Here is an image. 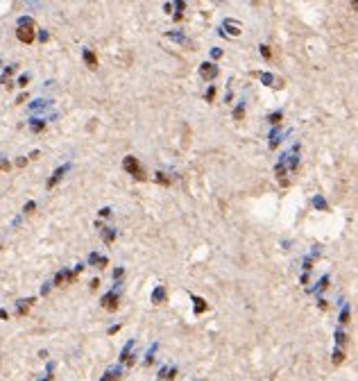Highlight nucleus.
<instances>
[{
    "label": "nucleus",
    "mask_w": 358,
    "mask_h": 381,
    "mask_svg": "<svg viewBox=\"0 0 358 381\" xmlns=\"http://www.w3.org/2000/svg\"><path fill=\"white\" fill-rule=\"evenodd\" d=\"M213 95H215V89L211 86V89H209V93H206V100H213Z\"/></svg>",
    "instance_id": "c85d7f7f"
},
{
    "label": "nucleus",
    "mask_w": 358,
    "mask_h": 381,
    "mask_svg": "<svg viewBox=\"0 0 358 381\" xmlns=\"http://www.w3.org/2000/svg\"><path fill=\"white\" fill-rule=\"evenodd\" d=\"M66 170H68V166H61V168H57V170L52 172V177L48 179V188H55V184L63 177V172H66Z\"/></svg>",
    "instance_id": "423d86ee"
},
{
    "label": "nucleus",
    "mask_w": 358,
    "mask_h": 381,
    "mask_svg": "<svg viewBox=\"0 0 358 381\" xmlns=\"http://www.w3.org/2000/svg\"><path fill=\"white\" fill-rule=\"evenodd\" d=\"M123 168L129 172V175H134L138 182H143L145 179V170H143V166L138 164V159L136 157H125V161H123Z\"/></svg>",
    "instance_id": "f03ea898"
},
{
    "label": "nucleus",
    "mask_w": 358,
    "mask_h": 381,
    "mask_svg": "<svg viewBox=\"0 0 358 381\" xmlns=\"http://www.w3.org/2000/svg\"><path fill=\"white\" fill-rule=\"evenodd\" d=\"M157 179H159L161 184H168V177H166L163 172H157Z\"/></svg>",
    "instance_id": "393cba45"
},
{
    "label": "nucleus",
    "mask_w": 358,
    "mask_h": 381,
    "mask_svg": "<svg viewBox=\"0 0 358 381\" xmlns=\"http://www.w3.org/2000/svg\"><path fill=\"white\" fill-rule=\"evenodd\" d=\"M326 284H329V277H324V279L320 281V286H317V291H324V288H326Z\"/></svg>",
    "instance_id": "a878e982"
},
{
    "label": "nucleus",
    "mask_w": 358,
    "mask_h": 381,
    "mask_svg": "<svg viewBox=\"0 0 358 381\" xmlns=\"http://www.w3.org/2000/svg\"><path fill=\"white\" fill-rule=\"evenodd\" d=\"M84 61H86V66H89L91 71H95V68H97V57L91 52V50H84Z\"/></svg>",
    "instance_id": "0eeeda50"
},
{
    "label": "nucleus",
    "mask_w": 358,
    "mask_h": 381,
    "mask_svg": "<svg viewBox=\"0 0 358 381\" xmlns=\"http://www.w3.org/2000/svg\"><path fill=\"white\" fill-rule=\"evenodd\" d=\"M34 304V297H30V299H21L18 302V315H23V313H27L30 311V306Z\"/></svg>",
    "instance_id": "9d476101"
},
{
    "label": "nucleus",
    "mask_w": 358,
    "mask_h": 381,
    "mask_svg": "<svg viewBox=\"0 0 358 381\" xmlns=\"http://www.w3.org/2000/svg\"><path fill=\"white\" fill-rule=\"evenodd\" d=\"M89 261H91V263H95L97 268H102V265H107V256H97V254H91V256H89Z\"/></svg>",
    "instance_id": "9b49d317"
},
{
    "label": "nucleus",
    "mask_w": 358,
    "mask_h": 381,
    "mask_svg": "<svg viewBox=\"0 0 358 381\" xmlns=\"http://www.w3.org/2000/svg\"><path fill=\"white\" fill-rule=\"evenodd\" d=\"M100 213H102V216H105V218H107V216H109V213H111V209H109V206H105V209H102Z\"/></svg>",
    "instance_id": "c756f323"
},
{
    "label": "nucleus",
    "mask_w": 358,
    "mask_h": 381,
    "mask_svg": "<svg viewBox=\"0 0 358 381\" xmlns=\"http://www.w3.org/2000/svg\"><path fill=\"white\" fill-rule=\"evenodd\" d=\"M313 202H315V204H317V206H320V209H326V202H324V200H322V198H315Z\"/></svg>",
    "instance_id": "5701e85b"
},
{
    "label": "nucleus",
    "mask_w": 358,
    "mask_h": 381,
    "mask_svg": "<svg viewBox=\"0 0 358 381\" xmlns=\"http://www.w3.org/2000/svg\"><path fill=\"white\" fill-rule=\"evenodd\" d=\"M7 318H9V315H7V311H0V320H7Z\"/></svg>",
    "instance_id": "7c9ffc66"
},
{
    "label": "nucleus",
    "mask_w": 358,
    "mask_h": 381,
    "mask_svg": "<svg viewBox=\"0 0 358 381\" xmlns=\"http://www.w3.org/2000/svg\"><path fill=\"white\" fill-rule=\"evenodd\" d=\"M43 127H45V123H43V120H34V123H32V129H34V132H41Z\"/></svg>",
    "instance_id": "dca6fc26"
},
{
    "label": "nucleus",
    "mask_w": 358,
    "mask_h": 381,
    "mask_svg": "<svg viewBox=\"0 0 358 381\" xmlns=\"http://www.w3.org/2000/svg\"><path fill=\"white\" fill-rule=\"evenodd\" d=\"M34 206H36L34 202H27V204H25V209H23V211H25V213H30V211H34Z\"/></svg>",
    "instance_id": "cd10ccee"
},
{
    "label": "nucleus",
    "mask_w": 358,
    "mask_h": 381,
    "mask_svg": "<svg viewBox=\"0 0 358 381\" xmlns=\"http://www.w3.org/2000/svg\"><path fill=\"white\" fill-rule=\"evenodd\" d=\"M261 52H263L265 59H270V57H272V52H270V48H268V45H261Z\"/></svg>",
    "instance_id": "4be33fe9"
},
{
    "label": "nucleus",
    "mask_w": 358,
    "mask_h": 381,
    "mask_svg": "<svg viewBox=\"0 0 358 381\" xmlns=\"http://www.w3.org/2000/svg\"><path fill=\"white\" fill-rule=\"evenodd\" d=\"M242 114H245V109H242V105H240V107L234 111V118H236V120H240V118H242Z\"/></svg>",
    "instance_id": "6ab92c4d"
},
{
    "label": "nucleus",
    "mask_w": 358,
    "mask_h": 381,
    "mask_svg": "<svg viewBox=\"0 0 358 381\" xmlns=\"http://www.w3.org/2000/svg\"><path fill=\"white\" fill-rule=\"evenodd\" d=\"M16 37H18V41H23V43H32L34 41V23H32V18L23 16V18L18 21Z\"/></svg>",
    "instance_id": "f257e3e1"
},
{
    "label": "nucleus",
    "mask_w": 358,
    "mask_h": 381,
    "mask_svg": "<svg viewBox=\"0 0 358 381\" xmlns=\"http://www.w3.org/2000/svg\"><path fill=\"white\" fill-rule=\"evenodd\" d=\"M166 37H168V39H175V41H184V37H181V34H175V32H168Z\"/></svg>",
    "instance_id": "aec40b11"
},
{
    "label": "nucleus",
    "mask_w": 358,
    "mask_h": 381,
    "mask_svg": "<svg viewBox=\"0 0 358 381\" xmlns=\"http://www.w3.org/2000/svg\"><path fill=\"white\" fill-rule=\"evenodd\" d=\"M193 302H195V313H202V311L206 309L204 299H200V297H193Z\"/></svg>",
    "instance_id": "ddd939ff"
},
{
    "label": "nucleus",
    "mask_w": 358,
    "mask_h": 381,
    "mask_svg": "<svg viewBox=\"0 0 358 381\" xmlns=\"http://www.w3.org/2000/svg\"><path fill=\"white\" fill-rule=\"evenodd\" d=\"M279 120H281V111H276V114H272V116H270V123H272V125H276Z\"/></svg>",
    "instance_id": "a211bd4d"
},
{
    "label": "nucleus",
    "mask_w": 358,
    "mask_h": 381,
    "mask_svg": "<svg viewBox=\"0 0 358 381\" xmlns=\"http://www.w3.org/2000/svg\"><path fill=\"white\" fill-rule=\"evenodd\" d=\"M100 304H102V309H107V311H116L118 309V295L113 291L107 293V295L100 299Z\"/></svg>",
    "instance_id": "20e7f679"
},
{
    "label": "nucleus",
    "mask_w": 358,
    "mask_h": 381,
    "mask_svg": "<svg viewBox=\"0 0 358 381\" xmlns=\"http://www.w3.org/2000/svg\"><path fill=\"white\" fill-rule=\"evenodd\" d=\"M27 82H30V75H21L18 77V86H25Z\"/></svg>",
    "instance_id": "412c9836"
},
{
    "label": "nucleus",
    "mask_w": 358,
    "mask_h": 381,
    "mask_svg": "<svg viewBox=\"0 0 358 381\" xmlns=\"http://www.w3.org/2000/svg\"><path fill=\"white\" fill-rule=\"evenodd\" d=\"M118 377H120V374H118V372H113V370H111V372H107V374H105V377H102V379H100V381H116V379H118Z\"/></svg>",
    "instance_id": "2eb2a0df"
},
{
    "label": "nucleus",
    "mask_w": 358,
    "mask_h": 381,
    "mask_svg": "<svg viewBox=\"0 0 358 381\" xmlns=\"http://www.w3.org/2000/svg\"><path fill=\"white\" fill-rule=\"evenodd\" d=\"M340 322H349V311H347V309H345L342 315H340Z\"/></svg>",
    "instance_id": "bb28decb"
},
{
    "label": "nucleus",
    "mask_w": 358,
    "mask_h": 381,
    "mask_svg": "<svg viewBox=\"0 0 358 381\" xmlns=\"http://www.w3.org/2000/svg\"><path fill=\"white\" fill-rule=\"evenodd\" d=\"M102 236H105V243H111V241L116 238V229H109V227H105V229H102Z\"/></svg>",
    "instance_id": "f8f14e48"
},
{
    "label": "nucleus",
    "mask_w": 358,
    "mask_h": 381,
    "mask_svg": "<svg viewBox=\"0 0 358 381\" xmlns=\"http://www.w3.org/2000/svg\"><path fill=\"white\" fill-rule=\"evenodd\" d=\"M163 299H166V288H163V286L154 288V293H152V302H154V304H161Z\"/></svg>",
    "instance_id": "1a4fd4ad"
},
{
    "label": "nucleus",
    "mask_w": 358,
    "mask_h": 381,
    "mask_svg": "<svg viewBox=\"0 0 358 381\" xmlns=\"http://www.w3.org/2000/svg\"><path fill=\"white\" fill-rule=\"evenodd\" d=\"M175 374H177L175 368H163L159 374V381H175Z\"/></svg>",
    "instance_id": "6e6552de"
},
{
    "label": "nucleus",
    "mask_w": 358,
    "mask_h": 381,
    "mask_svg": "<svg viewBox=\"0 0 358 381\" xmlns=\"http://www.w3.org/2000/svg\"><path fill=\"white\" fill-rule=\"evenodd\" d=\"M224 27H229V32H231V34H238V32H240V27L236 25L234 21H227V23H224Z\"/></svg>",
    "instance_id": "4468645a"
},
{
    "label": "nucleus",
    "mask_w": 358,
    "mask_h": 381,
    "mask_svg": "<svg viewBox=\"0 0 358 381\" xmlns=\"http://www.w3.org/2000/svg\"><path fill=\"white\" fill-rule=\"evenodd\" d=\"M82 270H84V265H82V263H79V265H77V268H75V270H73V272H68V270H61V272H59V275H57V279H55V284H57V286H68V284H70V281L75 279V277H77L79 272H82Z\"/></svg>",
    "instance_id": "7ed1b4c3"
},
{
    "label": "nucleus",
    "mask_w": 358,
    "mask_h": 381,
    "mask_svg": "<svg viewBox=\"0 0 358 381\" xmlns=\"http://www.w3.org/2000/svg\"><path fill=\"white\" fill-rule=\"evenodd\" d=\"M342 359H345L342 352H336V354H333V363H336V365H338V363H342Z\"/></svg>",
    "instance_id": "f3484780"
},
{
    "label": "nucleus",
    "mask_w": 358,
    "mask_h": 381,
    "mask_svg": "<svg viewBox=\"0 0 358 381\" xmlns=\"http://www.w3.org/2000/svg\"><path fill=\"white\" fill-rule=\"evenodd\" d=\"M336 340H338V345H345V333L338 331V333H336Z\"/></svg>",
    "instance_id": "b1692460"
},
{
    "label": "nucleus",
    "mask_w": 358,
    "mask_h": 381,
    "mask_svg": "<svg viewBox=\"0 0 358 381\" xmlns=\"http://www.w3.org/2000/svg\"><path fill=\"white\" fill-rule=\"evenodd\" d=\"M200 75H202L204 79L218 77V66H215V63H202V66H200Z\"/></svg>",
    "instance_id": "39448f33"
}]
</instances>
